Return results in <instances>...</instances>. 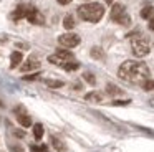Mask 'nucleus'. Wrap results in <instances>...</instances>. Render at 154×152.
<instances>
[{"instance_id":"16","label":"nucleus","mask_w":154,"mask_h":152,"mask_svg":"<svg viewBox=\"0 0 154 152\" xmlns=\"http://www.w3.org/2000/svg\"><path fill=\"white\" fill-rule=\"evenodd\" d=\"M63 26L66 30H71V28H75V18H73V15H66L65 17V20H63Z\"/></svg>"},{"instance_id":"28","label":"nucleus","mask_w":154,"mask_h":152,"mask_svg":"<svg viewBox=\"0 0 154 152\" xmlns=\"http://www.w3.org/2000/svg\"><path fill=\"white\" fill-rule=\"evenodd\" d=\"M70 2H71V0H58V3H60V5H68Z\"/></svg>"},{"instance_id":"8","label":"nucleus","mask_w":154,"mask_h":152,"mask_svg":"<svg viewBox=\"0 0 154 152\" xmlns=\"http://www.w3.org/2000/svg\"><path fill=\"white\" fill-rule=\"evenodd\" d=\"M40 68V61H38L35 56H30V58L27 59V61L23 63V66H22V71L23 73H28V71H35V69Z\"/></svg>"},{"instance_id":"6","label":"nucleus","mask_w":154,"mask_h":152,"mask_svg":"<svg viewBox=\"0 0 154 152\" xmlns=\"http://www.w3.org/2000/svg\"><path fill=\"white\" fill-rule=\"evenodd\" d=\"M80 41L81 40L76 33H65V35H61L58 38V43L61 46H65V48H75V46L80 45Z\"/></svg>"},{"instance_id":"10","label":"nucleus","mask_w":154,"mask_h":152,"mask_svg":"<svg viewBox=\"0 0 154 152\" xmlns=\"http://www.w3.org/2000/svg\"><path fill=\"white\" fill-rule=\"evenodd\" d=\"M27 10H28L27 5H18L17 8L14 10V13H12V18H14V20L25 18V17H27Z\"/></svg>"},{"instance_id":"27","label":"nucleus","mask_w":154,"mask_h":152,"mask_svg":"<svg viewBox=\"0 0 154 152\" xmlns=\"http://www.w3.org/2000/svg\"><path fill=\"white\" fill-rule=\"evenodd\" d=\"M149 28H151V30H152V32H154V13H152V17H151V18H149Z\"/></svg>"},{"instance_id":"1","label":"nucleus","mask_w":154,"mask_h":152,"mask_svg":"<svg viewBox=\"0 0 154 152\" xmlns=\"http://www.w3.org/2000/svg\"><path fill=\"white\" fill-rule=\"evenodd\" d=\"M118 76L121 79H126L129 83H141L143 84L146 79H149V68L143 61H124L118 69Z\"/></svg>"},{"instance_id":"17","label":"nucleus","mask_w":154,"mask_h":152,"mask_svg":"<svg viewBox=\"0 0 154 152\" xmlns=\"http://www.w3.org/2000/svg\"><path fill=\"white\" fill-rule=\"evenodd\" d=\"M43 132H45V129H43V126H42V124H35L33 126V135H35V139H38V141H40V139L43 137Z\"/></svg>"},{"instance_id":"26","label":"nucleus","mask_w":154,"mask_h":152,"mask_svg":"<svg viewBox=\"0 0 154 152\" xmlns=\"http://www.w3.org/2000/svg\"><path fill=\"white\" fill-rule=\"evenodd\" d=\"M14 134L17 135V137H25V132H23V131H20V129H15Z\"/></svg>"},{"instance_id":"22","label":"nucleus","mask_w":154,"mask_h":152,"mask_svg":"<svg viewBox=\"0 0 154 152\" xmlns=\"http://www.w3.org/2000/svg\"><path fill=\"white\" fill-rule=\"evenodd\" d=\"M83 79H86V83H90V84H96V78H94V74H91V73H83Z\"/></svg>"},{"instance_id":"12","label":"nucleus","mask_w":154,"mask_h":152,"mask_svg":"<svg viewBox=\"0 0 154 152\" xmlns=\"http://www.w3.org/2000/svg\"><path fill=\"white\" fill-rule=\"evenodd\" d=\"M51 145H53L55 150H58V152H65V150H66V145H65V142H61L58 137H51Z\"/></svg>"},{"instance_id":"21","label":"nucleus","mask_w":154,"mask_h":152,"mask_svg":"<svg viewBox=\"0 0 154 152\" xmlns=\"http://www.w3.org/2000/svg\"><path fill=\"white\" fill-rule=\"evenodd\" d=\"M47 86H50V88H61V86L65 84L63 81H57V79H47Z\"/></svg>"},{"instance_id":"20","label":"nucleus","mask_w":154,"mask_h":152,"mask_svg":"<svg viewBox=\"0 0 154 152\" xmlns=\"http://www.w3.org/2000/svg\"><path fill=\"white\" fill-rule=\"evenodd\" d=\"M30 152H48V147L45 144H40V145L32 144L30 145Z\"/></svg>"},{"instance_id":"24","label":"nucleus","mask_w":154,"mask_h":152,"mask_svg":"<svg viewBox=\"0 0 154 152\" xmlns=\"http://www.w3.org/2000/svg\"><path fill=\"white\" fill-rule=\"evenodd\" d=\"M129 104V99H124V101H113V106H124Z\"/></svg>"},{"instance_id":"19","label":"nucleus","mask_w":154,"mask_h":152,"mask_svg":"<svg viewBox=\"0 0 154 152\" xmlns=\"http://www.w3.org/2000/svg\"><path fill=\"white\" fill-rule=\"evenodd\" d=\"M61 68L66 69V71H75V69L80 68V63H76V61H68V63H65Z\"/></svg>"},{"instance_id":"7","label":"nucleus","mask_w":154,"mask_h":152,"mask_svg":"<svg viewBox=\"0 0 154 152\" xmlns=\"http://www.w3.org/2000/svg\"><path fill=\"white\" fill-rule=\"evenodd\" d=\"M25 18L28 20L30 23H33V25H43L45 23V18H43V15H42L40 12H38L35 7H28V10H27V17Z\"/></svg>"},{"instance_id":"2","label":"nucleus","mask_w":154,"mask_h":152,"mask_svg":"<svg viewBox=\"0 0 154 152\" xmlns=\"http://www.w3.org/2000/svg\"><path fill=\"white\" fill-rule=\"evenodd\" d=\"M78 15L80 18H83L85 22H91V23H96L103 18L104 15V7L101 3H85V5L78 7Z\"/></svg>"},{"instance_id":"25","label":"nucleus","mask_w":154,"mask_h":152,"mask_svg":"<svg viewBox=\"0 0 154 152\" xmlns=\"http://www.w3.org/2000/svg\"><path fill=\"white\" fill-rule=\"evenodd\" d=\"M38 76H40V73H35V74H28V76H25V79L27 81H33V79H37Z\"/></svg>"},{"instance_id":"3","label":"nucleus","mask_w":154,"mask_h":152,"mask_svg":"<svg viewBox=\"0 0 154 152\" xmlns=\"http://www.w3.org/2000/svg\"><path fill=\"white\" fill-rule=\"evenodd\" d=\"M131 48H133V53L136 56H146L147 53H149L151 50V45H149V40L144 38V36L141 35H136L133 36V40H131Z\"/></svg>"},{"instance_id":"18","label":"nucleus","mask_w":154,"mask_h":152,"mask_svg":"<svg viewBox=\"0 0 154 152\" xmlns=\"http://www.w3.org/2000/svg\"><path fill=\"white\" fill-rule=\"evenodd\" d=\"M91 56L96 58V59H103L104 58V53H103V50H101L100 46H94V48H91Z\"/></svg>"},{"instance_id":"29","label":"nucleus","mask_w":154,"mask_h":152,"mask_svg":"<svg viewBox=\"0 0 154 152\" xmlns=\"http://www.w3.org/2000/svg\"><path fill=\"white\" fill-rule=\"evenodd\" d=\"M106 3H113V0H106Z\"/></svg>"},{"instance_id":"23","label":"nucleus","mask_w":154,"mask_h":152,"mask_svg":"<svg viewBox=\"0 0 154 152\" xmlns=\"http://www.w3.org/2000/svg\"><path fill=\"white\" fill-rule=\"evenodd\" d=\"M143 88L146 89V91H152L154 89V79H146V81L143 83Z\"/></svg>"},{"instance_id":"15","label":"nucleus","mask_w":154,"mask_h":152,"mask_svg":"<svg viewBox=\"0 0 154 152\" xmlns=\"http://www.w3.org/2000/svg\"><path fill=\"white\" fill-rule=\"evenodd\" d=\"M152 13H154V8H152L151 5H147V7H144V8L141 10V18L149 20L151 17H152Z\"/></svg>"},{"instance_id":"5","label":"nucleus","mask_w":154,"mask_h":152,"mask_svg":"<svg viewBox=\"0 0 154 152\" xmlns=\"http://www.w3.org/2000/svg\"><path fill=\"white\" fill-rule=\"evenodd\" d=\"M48 61L53 63V65L63 66L65 63L73 61V53H70L68 50H57V53H55V55L48 56Z\"/></svg>"},{"instance_id":"9","label":"nucleus","mask_w":154,"mask_h":152,"mask_svg":"<svg viewBox=\"0 0 154 152\" xmlns=\"http://www.w3.org/2000/svg\"><path fill=\"white\" fill-rule=\"evenodd\" d=\"M15 114H17V119H18V122H20V126H23V127H30L32 126V117L28 114H25L22 108H17Z\"/></svg>"},{"instance_id":"11","label":"nucleus","mask_w":154,"mask_h":152,"mask_svg":"<svg viewBox=\"0 0 154 152\" xmlns=\"http://www.w3.org/2000/svg\"><path fill=\"white\" fill-rule=\"evenodd\" d=\"M22 59H23V55H22L20 51H14L10 56V68H17Z\"/></svg>"},{"instance_id":"14","label":"nucleus","mask_w":154,"mask_h":152,"mask_svg":"<svg viewBox=\"0 0 154 152\" xmlns=\"http://www.w3.org/2000/svg\"><path fill=\"white\" fill-rule=\"evenodd\" d=\"M106 93H108V94H111V96H118V94H123V89L109 83V84H106Z\"/></svg>"},{"instance_id":"4","label":"nucleus","mask_w":154,"mask_h":152,"mask_svg":"<svg viewBox=\"0 0 154 152\" xmlns=\"http://www.w3.org/2000/svg\"><path fill=\"white\" fill-rule=\"evenodd\" d=\"M111 20L119 23V25H124V26L131 25L129 15L126 13V8H124V5H121V3L113 5V8H111Z\"/></svg>"},{"instance_id":"13","label":"nucleus","mask_w":154,"mask_h":152,"mask_svg":"<svg viewBox=\"0 0 154 152\" xmlns=\"http://www.w3.org/2000/svg\"><path fill=\"white\" fill-rule=\"evenodd\" d=\"M85 99L86 101H91V102H101V99H103V96H101V93H88L86 96H85Z\"/></svg>"}]
</instances>
